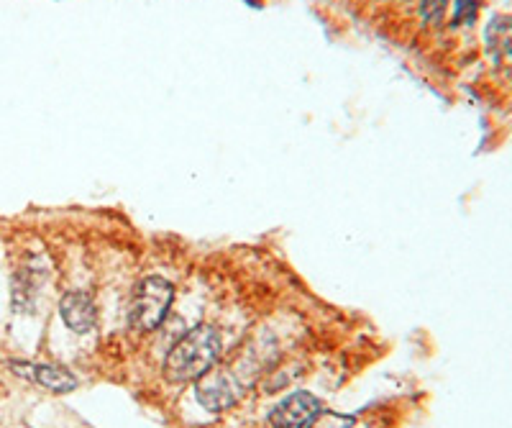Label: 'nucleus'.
I'll list each match as a JSON object with an SVG mask.
<instances>
[{
    "label": "nucleus",
    "instance_id": "6",
    "mask_svg": "<svg viewBox=\"0 0 512 428\" xmlns=\"http://www.w3.org/2000/svg\"><path fill=\"white\" fill-rule=\"evenodd\" d=\"M59 316H62L64 326L75 331V334H88V331L95 329V323H98L95 303L90 298V293H85V290L64 293V298L59 300Z\"/></svg>",
    "mask_w": 512,
    "mask_h": 428
},
{
    "label": "nucleus",
    "instance_id": "2",
    "mask_svg": "<svg viewBox=\"0 0 512 428\" xmlns=\"http://www.w3.org/2000/svg\"><path fill=\"white\" fill-rule=\"evenodd\" d=\"M172 300H175V288L172 282L164 280L159 275H149L136 285L134 300H131V329L141 331H154L159 323L167 318L169 308H172Z\"/></svg>",
    "mask_w": 512,
    "mask_h": 428
},
{
    "label": "nucleus",
    "instance_id": "9",
    "mask_svg": "<svg viewBox=\"0 0 512 428\" xmlns=\"http://www.w3.org/2000/svg\"><path fill=\"white\" fill-rule=\"evenodd\" d=\"M356 421L354 416H346V413L336 411H320L313 421L308 423V428H354Z\"/></svg>",
    "mask_w": 512,
    "mask_h": 428
},
{
    "label": "nucleus",
    "instance_id": "5",
    "mask_svg": "<svg viewBox=\"0 0 512 428\" xmlns=\"http://www.w3.org/2000/svg\"><path fill=\"white\" fill-rule=\"evenodd\" d=\"M323 411L320 400L313 393H305V390H297L290 398L282 400L272 413H269V421L274 428H308V423L313 421L318 413Z\"/></svg>",
    "mask_w": 512,
    "mask_h": 428
},
{
    "label": "nucleus",
    "instance_id": "10",
    "mask_svg": "<svg viewBox=\"0 0 512 428\" xmlns=\"http://www.w3.org/2000/svg\"><path fill=\"white\" fill-rule=\"evenodd\" d=\"M446 8H448V0H423L420 3V13H423L425 24L438 26L446 16Z\"/></svg>",
    "mask_w": 512,
    "mask_h": 428
},
{
    "label": "nucleus",
    "instance_id": "1",
    "mask_svg": "<svg viewBox=\"0 0 512 428\" xmlns=\"http://www.w3.org/2000/svg\"><path fill=\"white\" fill-rule=\"evenodd\" d=\"M221 331L210 323H200L195 329L187 331L164 359L162 375L169 385H185L195 382L210 372L221 359Z\"/></svg>",
    "mask_w": 512,
    "mask_h": 428
},
{
    "label": "nucleus",
    "instance_id": "8",
    "mask_svg": "<svg viewBox=\"0 0 512 428\" xmlns=\"http://www.w3.org/2000/svg\"><path fill=\"white\" fill-rule=\"evenodd\" d=\"M484 0H454V13H451V26H472L479 16Z\"/></svg>",
    "mask_w": 512,
    "mask_h": 428
},
{
    "label": "nucleus",
    "instance_id": "3",
    "mask_svg": "<svg viewBox=\"0 0 512 428\" xmlns=\"http://www.w3.org/2000/svg\"><path fill=\"white\" fill-rule=\"evenodd\" d=\"M244 387L246 380H241L233 372V367H218L216 364L200 380H195V395H198V403L203 405L205 411L221 413L228 411L244 395Z\"/></svg>",
    "mask_w": 512,
    "mask_h": 428
},
{
    "label": "nucleus",
    "instance_id": "7",
    "mask_svg": "<svg viewBox=\"0 0 512 428\" xmlns=\"http://www.w3.org/2000/svg\"><path fill=\"white\" fill-rule=\"evenodd\" d=\"M487 52L500 70L512 72V16H495L484 31Z\"/></svg>",
    "mask_w": 512,
    "mask_h": 428
},
{
    "label": "nucleus",
    "instance_id": "4",
    "mask_svg": "<svg viewBox=\"0 0 512 428\" xmlns=\"http://www.w3.org/2000/svg\"><path fill=\"white\" fill-rule=\"evenodd\" d=\"M8 370L13 375H18L21 380L31 382V385H39L49 393H72L77 387V377L64 367H54V364H41V362H29V359H11L8 362Z\"/></svg>",
    "mask_w": 512,
    "mask_h": 428
}]
</instances>
